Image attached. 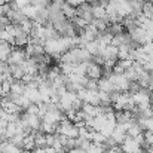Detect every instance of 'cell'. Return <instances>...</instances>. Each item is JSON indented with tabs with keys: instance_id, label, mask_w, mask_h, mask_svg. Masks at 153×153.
<instances>
[{
	"instance_id": "1",
	"label": "cell",
	"mask_w": 153,
	"mask_h": 153,
	"mask_svg": "<svg viewBox=\"0 0 153 153\" xmlns=\"http://www.w3.org/2000/svg\"><path fill=\"white\" fill-rule=\"evenodd\" d=\"M129 37L138 45V46H143L144 43L150 42V37L147 36V31L143 28V27H137L135 30H132L129 33Z\"/></svg>"
},
{
	"instance_id": "2",
	"label": "cell",
	"mask_w": 153,
	"mask_h": 153,
	"mask_svg": "<svg viewBox=\"0 0 153 153\" xmlns=\"http://www.w3.org/2000/svg\"><path fill=\"white\" fill-rule=\"evenodd\" d=\"M85 76H86V77H89V79H95V80L101 79L102 77L101 65H98V64H95V62H92V61H88V62H86Z\"/></svg>"
},
{
	"instance_id": "3",
	"label": "cell",
	"mask_w": 153,
	"mask_h": 153,
	"mask_svg": "<svg viewBox=\"0 0 153 153\" xmlns=\"http://www.w3.org/2000/svg\"><path fill=\"white\" fill-rule=\"evenodd\" d=\"M25 51H24V48H18V49H12L10 53H9V56H7V62H9V65H15V64H21V62H24L25 61Z\"/></svg>"
},
{
	"instance_id": "4",
	"label": "cell",
	"mask_w": 153,
	"mask_h": 153,
	"mask_svg": "<svg viewBox=\"0 0 153 153\" xmlns=\"http://www.w3.org/2000/svg\"><path fill=\"white\" fill-rule=\"evenodd\" d=\"M98 91H102V92H107V94H111L114 91H119L114 83L108 79V77H101L98 79Z\"/></svg>"
},
{
	"instance_id": "5",
	"label": "cell",
	"mask_w": 153,
	"mask_h": 153,
	"mask_svg": "<svg viewBox=\"0 0 153 153\" xmlns=\"http://www.w3.org/2000/svg\"><path fill=\"white\" fill-rule=\"evenodd\" d=\"M100 53L104 56L105 61H113V62H114V61L117 59V48L113 46V45H107Z\"/></svg>"
},
{
	"instance_id": "6",
	"label": "cell",
	"mask_w": 153,
	"mask_h": 153,
	"mask_svg": "<svg viewBox=\"0 0 153 153\" xmlns=\"http://www.w3.org/2000/svg\"><path fill=\"white\" fill-rule=\"evenodd\" d=\"M61 10H62V13H64V16H65L67 19H73V18L76 16V7L67 4L65 0H64V3H62V6H61Z\"/></svg>"
},
{
	"instance_id": "7",
	"label": "cell",
	"mask_w": 153,
	"mask_h": 153,
	"mask_svg": "<svg viewBox=\"0 0 153 153\" xmlns=\"http://www.w3.org/2000/svg\"><path fill=\"white\" fill-rule=\"evenodd\" d=\"M34 147V134L31 132L22 138V150H33Z\"/></svg>"
},
{
	"instance_id": "8",
	"label": "cell",
	"mask_w": 153,
	"mask_h": 153,
	"mask_svg": "<svg viewBox=\"0 0 153 153\" xmlns=\"http://www.w3.org/2000/svg\"><path fill=\"white\" fill-rule=\"evenodd\" d=\"M92 6V15L94 18H102L105 15V7L101 4H91Z\"/></svg>"
},
{
	"instance_id": "9",
	"label": "cell",
	"mask_w": 153,
	"mask_h": 153,
	"mask_svg": "<svg viewBox=\"0 0 153 153\" xmlns=\"http://www.w3.org/2000/svg\"><path fill=\"white\" fill-rule=\"evenodd\" d=\"M85 152L86 153H104L105 152V149H104L102 144H97V143H92V141H91L89 147H88Z\"/></svg>"
},
{
	"instance_id": "10",
	"label": "cell",
	"mask_w": 153,
	"mask_h": 153,
	"mask_svg": "<svg viewBox=\"0 0 153 153\" xmlns=\"http://www.w3.org/2000/svg\"><path fill=\"white\" fill-rule=\"evenodd\" d=\"M10 6H9V3H3V4H0V18H9V13H10Z\"/></svg>"
},
{
	"instance_id": "11",
	"label": "cell",
	"mask_w": 153,
	"mask_h": 153,
	"mask_svg": "<svg viewBox=\"0 0 153 153\" xmlns=\"http://www.w3.org/2000/svg\"><path fill=\"white\" fill-rule=\"evenodd\" d=\"M25 111L30 113V114H37V116H39V104H37V102H30V104L27 105Z\"/></svg>"
},
{
	"instance_id": "12",
	"label": "cell",
	"mask_w": 153,
	"mask_h": 153,
	"mask_svg": "<svg viewBox=\"0 0 153 153\" xmlns=\"http://www.w3.org/2000/svg\"><path fill=\"white\" fill-rule=\"evenodd\" d=\"M85 0H65V3L67 4H70V6H73V7H77L80 3H83Z\"/></svg>"
},
{
	"instance_id": "13",
	"label": "cell",
	"mask_w": 153,
	"mask_h": 153,
	"mask_svg": "<svg viewBox=\"0 0 153 153\" xmlns=\"http://www.w3.org/2000/svg\"><path fill=\"white\" fill-rule=\"evenodd\" d=\"M149 1H152V3H153V0H149Z\"/></svg>"
}]
</instances>
